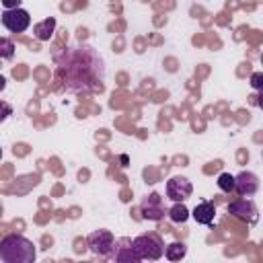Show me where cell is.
<instances>
[{"label":"cell","instance_id":"1","mask_svg":"<svg viewBox=\"0 0 263 263\" xmlns=\"http://www.w3.org/2000/svg\"><path fill=\"white\" fill-rule=\"evenodd\" d=\"M0 259L4 263H33L35 245L21 234H8L0 240Z\"/></svg>","mask_w":263,"mask_h":263},{"label":"cell","instance_id":"2","mask_svg":"<svg viewBox=\"0 0 263 263\" xmlns=\"http://www.w3.org/2000/svg\"><path fill=\"white\" fill-rule=\"evenodd\" d=\"M132 247L138 255V259H148V261H156L162 257L164 253V245L162 240L156 236V234H142V236H136L132 240Z\"/></svg>","mask_w":263,"mask_h":263},{"label":"cell","instance_id":"3","mask_svg":"<svg viewBox=\"0 0 263 263\" xmlns=\"http://www.w3.org/2000/svg\"><path fill=\"white\" fill-rule=\"evenodd\" d=\"M2 25L10 31V33H23L27 31V27L31 25V16L27 10L23 8H6L2 12Z\"/></svg>","mask_w":263,"mask_h":263},{"label":"cell","instance_id":"4","mask_svg":"<svg viewBox=\"0 0 263 263\" xmlns=\"http://www.w3.org/2000/svg\"><path fill=\"white\" fill-rule=\"evenodd\" d=\"M228 212H230L234 218H238V220H242V222H249V224H255L257 218H259V216H257V205H255V201L249 199V197L230 201V203H228Z\"/></svg>","mask_w":263,"mask_h":263},{"label":"cell","instance_id":"5","mask_svg":"<svg viewBox=\"0 0 263 263\" xmlns=\"http://www.w3.org/2000/svg\"><path fill=\"white\" fill-rule=\"evenodd\" d=\"M113 234L109 230H95L90 236H88V247L95 255H101V257H109L111 251H113Z\"/></svg>","mask_w":263,"mask_h":263},{"label":"cell","instance_id":"6","mask_svg":"<svg viewBox=\"0 0 263 263\" xmlns=\"http://www.w3.org/2000/svg\"><path fill=\"white\" fill-rule=\"evenodd\" d=\"M191 191H193V185L185 177H173L166 183V195L173 201H185V199H189L191 197Z\"/></svg>","mask_w":263,"mask_h":263},{"label":"cell","instance_id":"7","mask_svg":"<svg viewBox=\"0 0 263 263\" xmlns=\"http://www.w3.org/2000/svg\"><path fill=\"white\" fill-rule=\"evenodd\" d=\"M259 189V179L255 173L251 171H242L238 177H234V191L240 195V197H251L255 195Z\"/></svg>","mask_w":263,"mask_h":263},{"label":"cell","instance_id":"8","mask_svg":"<svg viewBox=\"0 0 263 263\" xmlns=\"http://www.w3.org/2000/svg\"><path fill=\"white\" fill-rule=\"evenodd\" d=\"M140 212H142V218H146V220H162L166 214V208L162 203V197L158 193H152L150 197H146L142 201Z\"/></svg>","mask_w":263,"mask_h":263},{"label":"cell","instance_id":"9","mask_svg":"<svg viewBox=\"0 0 263 263\" xmlns=\"http://www.w3.org/2000/svg\"><path fill=\"white\" fill-rule=\"evenodd\" d=\"M109 257H113V259L119 261V263H138V261H140L138 255H136V251H134V247H132V240H129V238H119V240H115V242H113V251H111Z\"/></svg>","mask_w":263,"mask_h":263},{"label":"cell","instance_id":"10","mask_svg":"<svg viewBox=\"0 0 263 263\" xmlns=\"http://www.w3.org/2000/svg\"><path fill=\"white\" fill-rule=\"evenodd\" d=\"M193 218L197 224H214V218H216V205L212 201H201L195 205L193 210Z\"/></svg>","mask_w":263,"mask_h":263},{"label":"cell","instance_id":"11","mask_svg":"<svg viewBox=\"0 0 263 263\" xmlns=\"http://www.w3.org/2000/svg\"><path fill=\"white\" fill-rule=\"evenodd\" d=\"M53 31H55V18H53V16L43 18L41 23H37V25L33 27V33H35V37H37L39 41H49L51 35H53Z\"/></svg>","mask_w":263,"mask_h":263},{"label":"cell","instance_id":"12","mask_svg":"<svg viewBox=\"0 0 263 263\" xmlns=\"http://www.w3.org/2000/svg\"><path fill=\"white\" fill-rule=\"evenodd\" d=\"M164 255L168 261H181L185 255H187V247L183 242H171L166 249H164Z\"/></svg>","mask_w":263,"mask_h":263},{"label":"cell","instance_id":"13","mask_svg":"<svg viewBox=\"0 0 263 263\" xmlns=\"http://www.w3.org/2000/svg\"><path fill=\"white\" fill-rule=\"evenodd\" d=\"M168 218H171L173 222H177V224H179V222H185V220L189 218V210L185 208L183 201H177V203L168 210Z\"/></svg>","mask_w":263,"mask_h":263},{"label":"cell","instance_id":"14","mask_svg":"<svg viewBox=\"0 0 263 263\" xmlns=\"http://www.w3.org/2000/svg\"><path fill=\"white\" fill-rule=\"evenodd\" d=\"M218 187L224 191V193H232L234 191V177L230 173H222L218 177Z\"/></svg>","mask_w":263,"mask_h":263},{"label":"cell","instance_id":"15","mask_svg":"<svg viewBox=\"0 0 263 263\" xmlns=\"http://www.w3.org/2000/svg\"><path fill=\"white\" fill-rule=\"evenodd\" d=\"M12 55H14V43L10 39H6V37H0V58L8 60Z\"/></svg>","mask_w":263,"mask_h":263},{"label":"cell","instance_id":"16","mask_svg":"<svg viewBox=\"0 0 263 263\" xmlns=\"http://www.w3.org/2000/svg\"><path fill=\"white\" fill-rule=\"evenodd\" d=\"M10 115H12V107H10L6 101H0V123L6 121Z\"/></svg>","mask_w":263,"mask_h":263},{"label":"cell","instance_id":"17","mask_svg":"<svg viewBox=\"0 0 263 263\" xmlns=\"http://www.w3.org/2000/svg\"><path fill=\"white\" fill-rule=\"evenodd\" d=\"M261 80H263V74H261V72H255V74L251 76V84H253V88H261Z\"/></svg>","mask_w":263,"mask_h":263},{"label":"cell","instance_id":"18","mask_svg":"<svg viewBox=\"0 0 263 263\" xmlns=\"http://www.w3.org/2000/svg\"><path fill=\"white\" fill-rule=\"evenodd\" d=\"M2 4H4V8H18V4H21V0H0Z\"/></svg>","mask_w":263,"mask_h":263},{"label":"cell","instance_id":"19","mask_svg":"<svg viewBox=\"0 0 263 263\" xmlns=\"http://www.w3.org/2000/svg\"><path fill=\"white\" fill-rule=\"evenodd\" d=\"M4 86H6V78L0 76V90H4Z\"/></svg>","mask_w":263,"mask_h":263},{"label":"cell","instance_id":"20","mask_svg":"<svg viewBox=\"0 0 263 263\" xmlns=\"http://www.w3.org/2000/svg\"><path fill=\"white\" fill-rule=\"evenodd\" d=\"M0 160H2V148H0Z\"/></svg>","mask_w":263,"mask_h":263}]
</instances>
